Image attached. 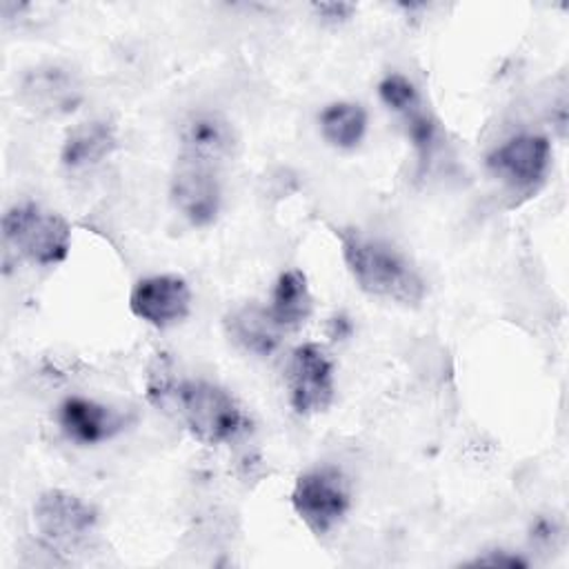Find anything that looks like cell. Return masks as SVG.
<instances>
[{"label":"cell","mask_w":569,"mask_h":569,"mask_svg":"<svg viewBox=\"0 0 569 569\" xmlns=\"http://www.w3.org/2000/svg\"><path fill=\"white\" fill-rule=\"evenodd\" d=\"M147 398L160 411L178 418L207 447L231 442L244 429L240 405L227 389L207 380L178 378L167 353H158L149 367Z\"/></svg>","instance_id":"6da1fadb"},{"label":"cell","mask_w":569,"mask_h":569,"mask_svg":"<svg viewBox=\"0 0 569 569\" xmlns=\"http://www.w3.org/2000/svg\"><path fill=\"white\" fill-rule=\"evenodd\" d=\"M338 238L345 264L365 293L400 305H418L425 298V280L389 242L358 229H340Z\"/></svg>","instance_id":"7a4b0ae2"},{"label":"cell","mask_w":569,"mask_h":569,"mask_svg":"<svg viewBox=\"0 0 569 569\" xmlns=\"http://www.w3.org/2000/svg\"><path fill=\"white\" fill-rule=\"evenodd\" d=\"M2 236L18 256L40 267L60 264L71 249L69 222L36 202L9 207L2 216Z\"/></svg>","instance_id":"3957f363"},{"label":"cell","mask_w":569,"mask_h":569,"mask_svg":"<svg viewBox=\"0 0 569 569\" xmlns=\"http://www.w3.org/2000/svg\"><path fill=\"white\" fill-rule=\"evenodd\" d=\"M98 522L96 509L64 489H49L33 502V525L40 540L58 553L80 549Z\"/></svg>","instance_id":"277c9868"},{"label":"cell","mask_w":569,"mask_h":569,"mask_svg":"<svg viewBox=\"0 0 569 569\" xmlns=\"http://www.w3.org/2000/svg\"><path fill=\"white\" fill-rule=\"evenodd\" d=\"M351 491L345 473L336 467H316L293 482L291 507L298 518L318 536L331 531L349 511Z\"/></svg>","instance_id":"5b68a950"},{"label":"cell","mask_w":569,"mask_h":569,"mask_svg":"<svg viewBox=\"0 0 569 569\" xmlns=\"http://www.w3.org/2000/svg\"><path fill=\"white\" fill-rule=\"evenodd\" d=\"M287 387L289 402L300 416L320 413L333 402V362L320 345L307 342L291 353Z\"/></svg>","instance_id":"8992f818"},{"label":"cell","mask_w":569,"mask_h":569,"mask_svg":"<svg viewBox=\"0 0 569 569\" xmlns=\"http://www.w3.org/2000/svg\"><path fill=\"white\" fill-rule=\"evenodd\" d=\"M551 162V144L545 136L520 133L505 140L487 156L489 171L511 189L529 191L542 182Z\"/></svg>","instance_id":"52a82bcc"},{"label":"cell","mask_w":569,"mask_h":569,"mask_svg":"<svg viewBox=\"0 0 569 569\" xmlns=\"http://www.w3.org/2000/svg\"><path fill=\"white\" fill-rule=\"evenodd\" d=\"M169 198L173 209L191 227H209L211 222H216L222 204V191L216 178V169L180 158L171 176Z\"/></svg>","instance_id":"ba28073f"},{"label":"cell","mask_w":569,"mask_h":569,"mask_svg":"<svg viewBox=\"0 0 569 569\" xmlns=\"http://www.w3.org/2000/svg\"><path fill=\"white\" fill-rule=\"evenodd\" d=\"M129 309L147 325L167 329L189 316L191 289L184 278L173 273L149 276L133 284L129 293Z\"/></svg>","instance_id":"9c48e42d"},{"label":"cell","mask_w":569,"mask_h":569,"mask_svg":"<svg viewBox=\"0 0 569 569\" xmlns=\"http://www.w3.org/2000/svg\"><path fill=\"white\" fill-rule=\"evenodd\" d=\"M180 158L216 169L238 144L233 124L218 111H196L180 127Z\"/></svg>","instance_id":"30bf717a"},{"label":"cell","mask_w":569,"mask_h":569,"mask_svg":"<svg viewBox=\"0 0 569 569\" xmlns=\"http://www.w3.org/2000/svg\"><path fill=\"white\" fill-rule=\"evenodd\" d=\"M20 93L27 107L42 116L71 113L82 100L76 76L58 64H42L27 71L20 84Z\"/></svg>","instance_id":"8fae6325"},{"label":"cell","mask_w":569,"mask_h":569,"mask_svg":"<svg viewBox=\"0 0 569 569\" xmlns=\"http://www.w3.org/2000/svg\"><path fill=\"white\" fill-rule=\"evenodd\" d=\"M124 422L127 420L122 413L84 396H69L58 407V425L62 433L82 447L100 445L113 438L118 431H122Z\"/></svg>","instance_id":"7c38bea8"},{"label":"cell","mask_w":569,"mask_h":569,"mask_svg":"<svg viewBox=\"0 0 569 569\" xmlns=\"http://www.w3.org/2000/svg\"><path fill=\"white\" fill-rule=\"evenodd\" d=\"M118 147L116 129L107 120H84L69 129L64 136L60 160L67 169L80 171L87 167H96Z\"/></svg>","instance_id":"4fadbf2b"},{"label":"cell","mask_w":569,"mask_h":569,"mask_svg":"<svg viewBox=\"0 0 569 569\" xmlns=\"http://www.w3.org/2000/svg\"><path fill=\"white\" fill-rule=\"evenodd\" d=\"M224 331L240 349L256 356L273 353L282 338V329L276 325L269 309L260 305H244L227 313Z\"/></svg>","instance_id":"5bb4252c"},{"label":"cell","mask_w":569,"mask_h":569,"mask_svg":"<svg viewBox=\"0 0 569 569\" xmlns=\"http://www.w3.org/2000/svg\"><path fill=\"white\" fill-rule=\"evenodd\" d=\"M267 309L282 331L298 329L300 325H305L313 309L307 276L300 269L282 271L273 284L271 305Z\"/></svg>","instance_id":"9a60e30c"},{"label":"cell","mask_w":569,"mask_h":569,"mask_svg":"<svg viewBox=\"0 0 569 569\" xmlns=\"http://www.w3.org/2000/svg\"><path fill=\"white\" fill-rule=\"evenodd\" d=\"M367 131V113L358 102H331L320 113L322 138L338 149H353Z\"/></svg>","instance_id":"2e32d148"},{"label":"cell","mask_w":569,"mask_h":569,"mask_svg":"<svg viewBox=\"0 0 569 569\" xmlns=\"http://www.w3.org/2000/svg\"><path fill=\"white\" fill-rule=\"evenodd\" d=\"M378 96L389 109L402 116L418 109V102H420L416 84L402 73H387L378 84Z\"/></svg>","instance_id":"e0dca14e"},{"label":"cell","mask_w":569,"mask_h":569,"mask_svg":"<svg viewBox=\"0 0 569 569\" xmlns=\"http://www.w3.org/2000/svg\"><path fill=\"white\" fill-rule=\"evenodd\" d=\"M405 120H407V136L411 138V142L418 149V153L422 158H427L429 151H431V144L436 140V122L425 111H420V109L409 111L405 116Z\"/></svg>","instance_id":"ac0fdd59"},{"label":"cell","mask_w":569,"mask_h":569,"mask_svg":"<svg viewBox=\"0 0 569 569\" xmlns=\"http://www.w3.org/2000/svg\"><path fill=\"white\" fill-rule=\"evenodd\" d=\"M313 11L325 20V22H345L351 18V13L356 11V4L349 2H318L313 4Z\"/></svg>","instance_id":"d6986e66"},{"label":"cell","mask_w":569,"mask_h":569,"mask_svg":"<svg viewBox=\"0 0 569 569\" xmlns=\"http://www.w3.org/2000/svg\"><path fill=\"white\" fill-rule=\"evenodd\" d=\"M469 565H489V567H527V560L520 556H513L509 551H493L489 556H480Z\"/></svg>","instance_id":"ffe728a7"}]
</instances>
